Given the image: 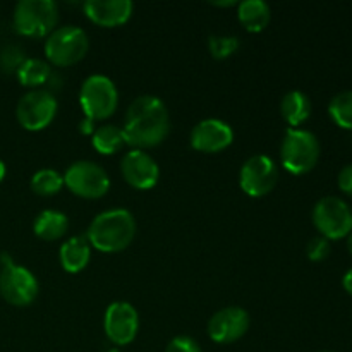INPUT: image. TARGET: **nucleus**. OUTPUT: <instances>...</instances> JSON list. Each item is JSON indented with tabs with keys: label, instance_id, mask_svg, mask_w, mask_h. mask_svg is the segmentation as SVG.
Wrapping results in <instances>:
<instances>
[{
	"label": "nucleus",
	"instance_id": "f257e3e1",
	"mask_svg": "<svg viewBox=\"0 0 352 352\" xmlns=\"http://www.w3.org/2000/svg\"><path fill=\"white\" fill-rule=\"evenodd\" d=\"M122 133L126 144L136 150L158 146L170 133V116L167 105L158 96H138L127 107Z\"/></svg>",
	"mask_w": 352,
	"mask_h": 352
},
{
	"label": "nucleus",
	"instance_id": "f03ea898",
	"mask_svg": "<svg viewBox=\"0 0 352 352\" xmlns=\"http://www.w3.org/2000/svg\"><path fill=\"white\" fill-rule=\"evenodd\" d=\"M136 236V220L126 208L98 213L86 230V239L102 253H119L129 248Z\"/></svg>",
	"mask_w": 352,
	"mask_h": 352
},
{
	"label": "nucleus",
	"instance_id": "7ed1b4c3",
	"mask_svg": "<svg viewBox=\"0 0 352 352\" xmlns=\"http://www.w3.org/2000/svg\"><path fill=\"white\" fill-rule=\"evenodd\" d=\"M280 160L291 174H308L320 160L318 138L308 129L289 127L280 144Z\"/></svg>",
	"mask_w": 352,
	"mask_h": 352
},
{
	"label": "nucleus",
	"instance_id": "20e7f679",
	"mask_svg": "<svg viewBox=\"0 0 352 352\" xmlns=\"http://www.w3.org/2000/svg\"><path fill=\"white\" fill-rule=\"evenodd\" d=\"M57 23L58 6L54 0H19L14 7L12 26L23 36H48Z\"/></svg>",
	"mask_w": 352,
	"mask_h": 352
},
{
	"label": "nucleus",
	"instance_id": "39448f33",
	"mask_svg": "<svg viewBox=\"0 0 352 352\" xmlns=\"http://www.w3.org/2000/svg\"><path fill=\"white\" fill-rule=\"evenodd\" d=\"M89 50V38L85 30L74 24L58 26L45 40L47 60L57 67H69L85 58Z\"/></svg>",
	"mask_w": 352,
	"mask_h": 352
},
{
	"label": "nucleus",
	"instance_id": "423d86ee",
	"mask_svg": "<svg viewBox=\"0 0 352 352\" xmlns=\"http://www.w3.org/2000/svg\"><path fill=\"white\" fill-rule=\"evenodd\" d=\"M40 285L28 268L14 263L9 253L0 254V296L9 305L24 308L38 298Z\"/></svg>",
	"mask_w": 352,
	"mask_h": 352
},
{
	"label": "nucleus",
	"instance_id": "0eeeda50",
	"mask_svg": "<svg viewBox=\"0 0 352 352\" xmlns=\"http://www.w3.org/2000/svg\"><path fill=\"white\" fill-rule=\"evenodd\" d=\"M79 103L85 116L91 120H103L113 116L119 105V91L109 76L91 74L82 81Z\"/></svg>",
	"mask_w": 352,
	"mask_h": 352
},
{
	"label": "nucleus",
	"instance_id": "6e6552de",
	"mask_svg": "<svg viewBox=\"0 0 352 352\" xmlns=\"http://www.w3.org/2000/svg\"><path fill=\"white\" fill-rule=\"evenodd\" d=\"M313 223L320 236L329 241H339L352 232V210L344 199L325 196L313 206Z\"/></svg>",
	"mask_w": 352,
	"mask_h": 352
},
{
	"label": "nucleus",
	"instance_id": "1a4fd4ad",
	"mask_svg": "<svg viewBox=\"0 0 352 352\" xmlns=\"http://www.w3.org/2000/svg\"><path fill=\"white\" fill-rule=\"evenodd\" d=\"M64 184L72 195L86 199H98L110 189V177L105 168L91 160H78L67 167Z\"/></svg>",
	"mask_w": 352,
	"mask_h": 352
},
{
	"label": "nucleus",
	"instance_id": "9d476101",
	"mask_svg": "<svg viewBox=\"0 0 352 352\" xmlns=\"http://www.w3.org/2000/svg\"><path fill=\"white\" fill-rule=\"evenodd\" d=\"M57 98L48 89H31L17 102L16 117L28 131H41L57 116Z\"/></svg>",
	"mask_w": 352,
	"mask_h": 352
},
{
	"label": "nucleus",
	"instance_id": "9b49d317",
	"mask_svg": "<svg viewBox=\"0 0 352 352\" xmlns=\"http://www.w3.org/2000/svg\"><path fill=\"white\" fill-rule=\"evenodd\" d=\"M278 182V168L274 158L267 155H253L243 164L239 172V186L251 198H261L274 191Z\"/></svg>",
	"mask_w": 352,
	"mask_h": 352
},
{
	"label": "nucleus",
	"instance_id": "f8f14e48",
	"mask_svg": "<svg viewBox=\"0 0 352 352\" xmlns=\"http://www.w3.org/2000/svg\"><path fill=\"white\" fill-rule=\"evenodd\" d=\"M103 330L107 339L116 346L131 344L140 330V316L136 308L126 301L112 302L103 316Z\"/></svg>",
	"mask_w": 352,
	"mask_h": 352
},
{
	"label": "nucleus",
	"instance_id": "ddd939ff",
	"mask_svg": "<svg viewBox=\"0 0 352 352\" xmlns=\"http://www.w3.org/2000/svg\"><path fill=\"white\" fill-rule=\"evenodd\" d=\"M250 313L239 306H227L213 313L208 320L206 332L217 344H232L246 336L250 330Z\"/></svg>",
	"mask_w": 352,
	"mask_h": 352
},
{
	"label": "nucleus",
	"instance_id": "4468645a",
	"mask_svg": "<svg viewBox=\"0 0 352 352\" xmlns=\"http://www.w3.org/2000/svg\"><path fill=\"white\" fill-rule=\"evenodd\" d=\"M120 174L124 181L136 189H151L160 179V168L155 158L144 150H129L120 160Z\"/></svg>",
	"mask_w": 352,
	"mask_h": 352
},
{
	"label": "nucleus",
	"instance_id": "2eb2a0df",
	"mask_svg": "<svg viewBox=\"0 0 352 352\" xmlns=\"http://www.w3.org/2000/svg\"><path fill=\"white\" fill-rule=\"evenodd\" d=\"M189 141L195 150L203 153H219L232 144L234 131L220 119H203L192 127Z\"/></svg>",
	"mask_w": 352,
	"mask_h": 352
},
{
	"label": "nucleus",
	"instance_id": "dca6fc26",
	"mask_svg": "<svg viewBox=\"0 0 352 352\" xmlns=\"http://www.w3.org/2000/svg\"><path fill=\"white\" fill-rule=\"evenodd\" d=\"M86 17L103 28L126 24L134 12L131 0H86L82 3Z\"/></svg>",
	"mask_w": 352,
	"mask_h": 352
},
{
	"label": "nucleus",
	"instance_id": "f3484780",
	"mask_svg": "<svg viewBox=\"0 0 352 352\" xmlns=\"http://www.w3.org/2000/svg\"><path fill=\"white\" fill-rule=\"evenodd\" d=\"M91 258V244L88 243L86 236H74L65 241L58 251V260L62 268L69 274H78L85 270L86 265Z\"/></svg>",
	"mask_w": 352,
	"mask_h": 352
},
{
	"label": "nucleus",
	"instance_id": "a211bd4d",
	"mask_svg": "<svg viewBox=\"0 0 352 352\" xmlns=\"http://www.w3.org/2000/svg\"><path fill=\"white\" fill-rule=\"evenodd\" d=\"M311 100L306 93L299 91V89L285 93L280 100V113L291 127H298L302 122H306L311 116Z\"/></svg>",
	"mask_w": 352,
	"mask_h": 352
},
{
	"label": "nucleus",
	"instance_id": "6ab92c4d",
	"mask_svg": "<svg viewBox=\"0 0 352 352\" xmlns=\"http://www.w3.org/2000/svg\"><path fill=\"white\" fill-rule=\"evenodd\" d=\"M237 17L250 33H260L270 23L272 10L265 0H244L237 7Z\"/></svg>",
	"mask_w": 352,
	"mask_h": 352
},
{
	"label": "nucleus",
	"instance_id": "aec40b11",
	"mask_svg": "<svg viewBox=\"0 0 352 352\" xmlns=\"http://www.w3.org/2000/svg\"><path fill=\"white\" fill-rule=\"evenodd\" d=\"M69 219L65 213L57 210H43L38 213L33 222V230L36 237L43 241H57L67 232Z\"/></svg>",
	"mask_w": 352,
	"mask_h": 352
},
{
	"label": "nucleus",
	"instance_id": "412c9836",
	"mask_svg": "<svg viewBox=\"0 0 352 352\" xmlns=\"http://www.w3.org/2000/svg\"><path fill=\"white\" fill-rule=\"evenodd\" d=\"M52 74H54V71H52L50 64L47 60L34 57H28L19 67V71L16 72L21 85L34 89H38V86L47 85Z\"/></svg>",
	"mask_w": 352,
	"mask_h": 352
},
{
	"label": "nucleus",
	"instance_id": "4be33fe9",
	"mask_svg": "<svg viewBox=\"0 0 352 352\" xmlns=\"http://www.w3.org/2000/svg\"><path fill=\"white\" fill-rule=\"evenodd\" d=\"M91 136L93 148L102 155L117 153L126 144L122 127L113 126V124H103V126L96 127Z\"/></svg>",
	"mask_w": 352,
	"mask_h": 352
},
{
	"label": "nucleus",
	"instance_id": "5701e85b",
	"mask_svg": "<svg viewBox=\"0 0 352 352\" xmlns=\"http://www.w3.org/2000/svg\"><path fill=\"white\" fill-rule=\"evenodd\" d=\"M30 186L36 195L54 196L64 188V175H60L54 168H41V170L34 172Z\"/></svg>",
	"mask_w": 352,
	"mask_h": 352
},
{
	"label": "nucleus",
	"instance_id": "b1692460",
	"mask_svg": "<svg viewBox=\"0 0 352 352\" xmlns=\"http://www.w3.org/2000/svg\"><path fill=\"white\" fill-rule=\"evenodd\" d=\"M329 113L337 126L352 131V89L337 93L330 100Z\"/></svg>",
	"mask_w": 352,
	"mask_h": 352
},
{
	"label": "nucleus",
	"instance_id": "393cba45",
	"mask_svg": "<svg viewBox=\"0 0 352 352\" xmlns=\"http://www.w3.org/2000/svg\"><path fill=\"white\" fill-rule=\"evenodd\" d=\"M26 58V52L21 45L12 43V41L0 45V71L3 74H16Z\"/></svg>",
	"mask_w": 352,
	"mask_h": 352
},
{
	"label": "nucleus",
	"instance_id": "a878e982",
	"mask_svg": "<svg viewBox=\"0 0 352 352\" xmlns=\"http://www.w3.org/2000/svg\"><path fill=\"white\" fill-rule=\"evenodd\" d=\"M239 48V38L234 34H212L208 38V50L213 58L217 60H223L234 55Z\"/></svg>",
	"mask_w": 352,
	"mask_h": 352
},
{
	"label": "nucleus",
	"instance_id": "bb28decb",
	"mask_svg": "<svg viewBox=\"0 0 352 352\" xmlns=\"http://www.w3.org/2000/svg\"><path fill=\"white\" fill-rule=\"evenodd\" d=\"M330 241L325 239L323 236H315L308 241L306 246V254L311 261H323L330 256Z\"/></svg>",
	"mask_w": 352,
	"mask_h": 352
},
{
	"label": "nucleus",
	"instance_id": "cd10ccee",
	"mask_svg": "<svg viewBox=\"0 0 352 352\" xmlns=\"http://www.w3.org/2000/svg\"><path fill=\"white\" fill-rule=\"evenodd\" d=\"M165 352H203L199 344L192 337L177 336L167 344Z\"/></svg>",
	"mask_w": 352,
	"mask_h": 352
},
{
	"label": "nucleus",
	"instance_id": "c85d7f7f",
	"mask_svg": "<svg viewBox=\"0 0 352 352\" xmlns=\"http://www.w3.org/2000/svg\"><path fill=\"white\" fill-rule=\"evenodd\" d=\"M337 184H339L340 191L346 192L347 196L352 198V164L346 165L342 170L339 172V177H337Z\"/></svg>",
	"mask_w": 352,
	"mask_h": 352
},
{
	"label": "nucleus",
	"instance_id": "c756f323",
	"mask_svg": "<svg viewBox=\"0 0 352 352\" xmlns=\"http://www.w3.org/2000/svg\"><path fill=\"white\" fill-rule=\"evenodd\" d=\"M78 129L81 131L82 134H93L95 133V120H91V119H88V117H85V120H82L81 124H79L78 126Z\"/></svg>",
	"mask_w": 352,
	"mask_h": 352
},
{
	"label": "nucleus",
	"instance_id": "7c9ffc66",
	"mask_svg": "<svg viewBox=\"0 0 352 352\" xmlns=\"http://www.w3.org/2000/svg\"><path fill=\"white\" fill-rule=\"evenodd\" d=\"M342 285H344V289H346L347 294L352 296V268H351V270H347L346 274H344Z\"/></svg>",
	"mask_w": 352,
	"mask_h": 352
},
{
	"label": "nucleus",
	"instance_id": "2f4dec72",
	"mask_svg": "<svg viewBox=\"0 0 352 352\" xmlns=\"http://www.w3.org/2000/svg\"><path fill=\"white\" fill-rule=\"evenodd\" d=\"M213 6H219V7H232L236 6V2L234 0H227V2H212Z\"/></svg>",
	"mask_w": 352,
	"mask_h": 352
},
{
	"label": "nucleus",
	"instance_id": "473e14b6",
	"mask_svg": "<svg viewBox=\"0 0 352 352\" xmlns=\"http://www.w3.org/2000/svg\"><path fill=\"white\" fill-rule=\"evenodd\" d=\"M6 164H3L2 160H0V182L3 181V177H6Z\"/></svg>",
	"mask_w": 352,
	"mask_h": 352
},
{
	"label": "nucleus",
	"instance_id": "72a5a7b5",
	"mask_svg": "<svg viewBox=\"0 0 352 352\" xmlns=\"http://www.w3.org/2000/svg\"><path fill=\"white\" fill-rule=\"evenodd\" d=\"M347 250H349V253L352 254V232L347 236Z\"/></svg>",
	"mask_w": 352,
	"mask_h": 352
},
{
	"label": "nucleus",
	"instance_id": "f704fd0d",
	"mask_svg": "<svg viewBox=\"0 0 352 352\" xmlns=\"http://www.w3.org/2000/svg\"><path fill=\"white\" fill-rule=\"evenodd\" d=\"M107 352H120V349H109Z\"/></svg>",
	"mask_w": 352,
	"mask_h": 352
},
{
	"label": "nucleus",
	"instance_id": "c9c22d12",
	"mask_svg": "<svg viewBox=\"0 0 352 352\" xmlns=\"http://www.w3.org/2000/svg\"><path fill=\"white\" fill-rule=\"evenodd\" d=\"M320 352H336V351H320Z\"/></svg>",
	"mask_w": 352,
	"mask_h": 352
}]
</instances>
